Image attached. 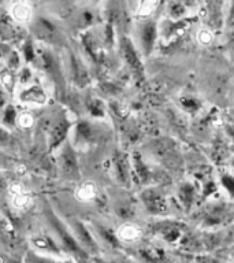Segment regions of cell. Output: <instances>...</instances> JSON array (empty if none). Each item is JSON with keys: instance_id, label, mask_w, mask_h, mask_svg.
I'll return each mask as SVG.
<instances>
[{"instance_id": "obj_6", "label": "cell", "mask_w": 234, "mask_h": 263, "mask_svg": "<svg viewBox=\"0 0 234 263\" xmlns=\"http://www.w3.org/2000/svg\"><path fill=\"white\" fill-rule=\"evenodd\" d=\"M123 48H125V57H126L127 62H129V65L133 67L135 73L141 74V63H140L139 58L135 55V51L133 48V45H131L130 41L125 40V45H123Z\"/></svg>"}, {"instance_id": "obj_14", "label": "cell", "mask_w": 234, "mask_h": 263, "mask_svg": "<svg viewBox=\"0 0 234 263\" xmlns=\"http://www.w3.org/2000/svg\"><path fill=\"white\" fill-rule=\"evenodd\" d=\"M89 108H90V112H92L93 115H96V117H102V115L104 114V112H103L102 104H100V102H98V100H93Z\"/></svg>"}, {"instance_id": "obj_19", "label": "cell", "mask_w": 234, "mask_h": 263, "mask_svg": "<svg viewBox=\"0 0 234 263\" xmlns=\"http://www.w3.org/2000/svg\"><path fill=\"white\" fill-rule=\"evenodd\" d=\"M4 140H7V133L0 129V141H4Z\"/></svg>"}, {"instance_id": "obj_16", "label": "cell", "mask_w": 234, "mask_h": 263, "mask_svg": "<svg viewBox=\"0 0 234 263\" xmlns=\"http://www.w3.org/2000/svg\"><path fill=\"white\" fill-rule=\"evenodd\" d=\"M26 263H49V262L48 260H45V259L38 258V256H36V255L30 254L28 256V260H26Z\"/></svg>"}, {"instance_id": "obj_4", "label": "cell", "mask_w": 234, "mask_h": 263, "mask_svg": "<svg viewBox=\"0 0 234 263\" xmlns=\"http://www.w3.org/2000/svg\"><path fill=\"white\" fill-rule=\"evenodd\" d=\"M63 170L69 177H77L78 173V166L74 152L71 151V148H66L63 151Z\"/></svg>"}, {"instance_id": "obj_15", "label": "cell", "mask_w": 234, "mask_h": 263, "mask_svg": "<svg viewBox=\"0 0 234 263\" xmlns=\"http://www.w3.org/2000/svg\"><path fill=\"white\" fill-rule=\"evenodd\" d=\"M24 52H25V58H26V61H32L33 58H34V52H33V47L30 43H26L24 48Z\"/></svg>"}, {"instance_id": "obj_20", "label": "cell", "mask_w": 234, "mask_h": 263, "mask_svg": "<svg viewBox=\"0 0 234 263\" xmlns=\"http://www.w3.org/2000/svg\"><path fill=\"white\" fill-rule=\"evenodd\" d=\"M10 263H16V262H10Z\"/></svg>"}, {"instance_id": "obj_7", "label": "cell", "mask_w": 234, "mask_h": 263, "mask_svg": "<svg viewBox=\"0 0 234 263\" xmlns=\"http://www.w3.org/2000/svg\"><path fill=\"white\" fill-rule=\"evenodd\" d=\"M67 129H69V123L66 122V121L61 122L55 129H53L52 137H51V143H52L51 144V148L56 147L57 144L65 139L66 133H67Z\"/></svg>"}, {"instance_id": "obj_11", "label": "cell", "mask_w": 234, "mask_h": 263, "mask_svg": "<svg viewBox=\"0 0 234 263\" xmlns=\"http://www.w3.org/2000/svg\"><path fill=\"white\" fill-rule=\"evenodd\" d=\"M15 16L18 18L20 21H24V20H28L29 16V8L20 4L18 7H16V12H15Z\"/></svg>"}, {"instance_id": "obj_21", "label": "cell", "mask_w": 234, "mask_h": 263, "mask_svg": "<svg viewBox=\"0 0 234 263\" xmlns=\"http://www.w3.org/2000/svg\"><path fill=\"white\" fill-rule=\"evenodd\" d=\"M49 263H52V262H49Z\"/></svg>"}, {"instance_id": "obj_3", "label": "cell", "mask_w": 234, "mask_h": 263, "mask_svg": "<svg viewBox=\"0 0 234 263\" xmlns=\"http://www.w3.org/2000/svg\"><path fill=\"white\" fill-rule=\"evenodd\" d=\"M74 230H75V233H77L78 240L82 242V246L86 247V248H89V250L93 251V252L98 251V244L94 242V240L92 238V236H90L89 230L86 229L85 226L82 225V223H80V222H77L75 226H74Z\"/></svg>"}, {"instance_id": "obj_8", "label": "cell", "mask_w": 234, "mask_h": 263, "mask_svg": "<svg viewBox=\"0 0 234 263\" xmlns=\"http://www.w3.org/2000/svg\"><path fill=\"white\" fill-rule=\"evenodd\" d=\"M34 246L41 248V250H48V251H53V252H57V247L55 246V242L48 240V238L45 237H37L34 238Z\"/></svg>"}, {"instance_id": "obj_1", "label": "cell", "mask_w": 234, "mask_h": 263, "mask_svg": "<svg viewBox=\"0 0 234 263\" xmlns=\"http://www.w3.org/2000/svg\"><path fill=\"white\" fill-rule=\"evenodd\" d=\"M45 215H47V219H48V222L52 225V228L55 229V232H56V234L61 237L62 242H63V246H65V248L69 252H71L73 254L74 258H77L78 260L81 263H85L86 262V254L82 251L81 246L78 244L75 240H74V237L71 236V234L67 232V229L65 228V225L62 223L59 219L56 218V215L51 211V210L47 207L45 209Z\"/></svg>"}, {"instance_id": "obj_9", "label": "cell", "mask_w": 234, "mask_h": 263, "mask_svg": "<svg viewBox=\"0 0 234 263\" xmlns=\"http://www.w3.org/2000/svg\"><path fill=\"white\" fill-rule=\"evenodd\" d=\"M144 199H145V203H148V205H149V209L153 210V211H158V209L162 207V205H160L162 199H160L159 195H156V193H145V197H144Z\"/></svg>"}, {"instance_id": "obj_13", "label": "cell", "mask_w": 234, "mask_h": 263, "mask_svg": "<svg viewBox=\"0 0 234 263\" xmlns=\"http://www.w3.org/2000/svg\"><path fill=\"white\" fill-rule=\"evenodd\" d=\"M14 121H15V110L12 106H8L7 110L4 111V122L12 123Z\"/></svg>"}, {"instance_id": "obj_10", "label": "cell", "mask_w": 234, "mask_h": 263, "mask_svg": "<svg viewBox=\"0 0 234 263\" xmlns=\"http://www.w3.org/2000/svg\"><path fill=\"white\" fill-rule=\"evenodd\" d=\"M100 232V234H102V237L106 240L108 244H111V246L114 247H118V240H116V237L114 236V233L111 232L110 229H106V228H102V229L99 230Z\"/></svg>"}, {"instance_id": "obj_2", "label": "cell", "mask_w": 234, "mask_h": 263, "mask_svg": "<svg viewBox=\"0 0 234 263\" xmlns=\"http://www.w3.org/2000/svg\"><path fill=\"white\" fill-rule=\"evenodd\" d=\"M141 44H143L144 52L151 53L152 48H153V44H155L156 40V26L153 22H145V24L141 26Z\"/></svg>"}, {"instance_id": "obj_17", "label": "cell", "mask_w": 234, "mask_h": 263, "mask_svg": "<svg viewBox=\"0 0 234 263\" xmlns=\"http://www.w3.org/2000/svg\"><path fill=\"white\" fill-rule=\"evenodd\" d=\"M223 184H225V186L227 189H229V192L231 193V191H233V180H231V178H230V177H223Z\"/></svg>"}, {"instance_id": "obj_18", "label": "cell", "mask_w": 234, "mask_h": 263, "mask_svg": "<svg viewBox=\"0 0 234 263\" xmlns=\"http://www.w3.org/2000/svg\"><path fill=\"white\" fill-rule=\"evenodd\" d=\"M184 104L186 106V108H192V110H196L197 108V103L194 100H184Z\"/></svg>"}, {"instance_id": "obj_5", "label": "cell", "mask_w": 234, "mask_h": 263, "mask_svg": "<svg viewBox=\"0 0 234 263\" xmlns=\"http://www.w3.org/2000/svg\"><path fill=\"white\" fill-rule=\"evenodd\" d=\"M21 99L24 102H34V103H44L45 93L40 86H32L29 89L24 90L21 93Z\"/></svg>"}, {"instance_id": "obj_12", "label": "cell", "mask_w": 234, "mask_h": 263, "mask_svg": "<svg viewBox=\"0 0 234 263\" xmlns=\"http://www.w3.org/2000/svg\"><path fill=\"white\" fill-rule=\"evenodd\" d=\"M90 126L89 123L86 122H82L80 123V126H78V135L81 136V137H84V139H88L90 136Z\"/></svg>"}]
</instances>
